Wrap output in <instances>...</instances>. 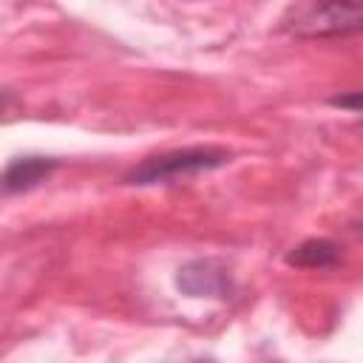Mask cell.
Here are the masks:
<instances>
[{"label": "cell", "mask_w": 363, "mask_h": 363, "mask_svg": "<svg viewBox=\"0 0 363 363\" xmlns=\"http://www.w3.org/2000/svg\"><path fill=\"white\" fill-rule=\"evenodd\" d=\"M57 167H60V162L51 156H17L3 170V190L26 193V190L37 187L40 182H45Z\"/></svg>", "instance_id": "4"}, {"label": "cell", "mask_w": 363, "mask_h": 363, "mask_svg": "<svg viewBox=\"0 0 363 363\" xmlns=\"http://www.w3.org/2000/svg\"><path fill=\"white\" fill-rule=\"evenodd\" d=\"M233 159L230 150L216 147V145H193V147H176L167 153H156L147 156L145 162H139L136 167H130L122 182L125 184H136V187H147V184H167V182H179V179H190L216 167H224Z\"/></svg>", "instance_id": "2"}, {"label": "cell", "mask_w": 363, "mask_h": 363, "mask_svg": "<svg viewBox=\"0 0 363 363\" xmlns=\"http://www.w3.org/2000/svg\"><path fill=\"white\" fill-rule=\"evenodd\" d=\"M329 105L352 111V113H363V91H349V94H335L329 96Z\"/></svg>", "instance_id": "6"}, {"label": "cell", "mask_w": 363, "mask_h": 363, "mask_svg": "<svg viewBox=\"0 0 363 363\" xmlns=\"http://www.w3.org/2000/svg\"><path fill=\"white\" fill-rule=\"evenodd\" d=\"M278 28L295 40L363 34V0H298L284 9Z\"/></svg>", "instance_id": "1"}, {"label": "cell", "mask_w": 363, "mask_h": 363, "mask_svg": "<svg viewBox=\"0 0 363 363\" xmlns=\"http://www.w3.org/2000/svg\"><path fill=\"white\" fill-rule=\"evenodd\" d=\"M176 286L190 298H230L233 275L218 258H193L176 272Z\"/></svg>", "instance_id": "3"}, {"label": "cell", "mask_w": 363, "mask_h": 363, "mask_svg": "<svg viewBox=\"0 0 363 363\" xmlns=\"http://www.w3.org/2000/svg\"><path fill=\"white\" fill-rule=\"evenodd\" d=\"M343 258L340 244L332 238H306L286 252V264L298 269H332Z\"/></svg>", "instance_id": "5"}]
</instances>
